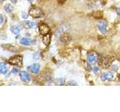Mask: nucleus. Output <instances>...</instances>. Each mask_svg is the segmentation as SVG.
<instances>
[{"instance_id": "f257e3e1", "label": "nucleus", "mask_w": 120, "mask_h": 112, "mask_svg": "<svg viewBox=\"0 0 120 112\" xmlns=\"http://www.w3.org/2000/svg\"><path fill=\"white\" fill-rule=\"evenodd\" d=\"M112 61H113V58L112 57H110V56H106V57H104L100 60L99 64L102 68L107 69L111 65Z\"/></svg>"}, {"instance_id": "f03ea898", "label": "nucleus", "mask_w": 120, "mask_h": 112, "mask_svg": "<svg viewBox=\"0 0 120 112\" xmlns=\"http://www.w3.org/2000/svg\"><path fill=\"white\" fill-rule=\"evenodd\" d=\"M8 63L12 65H15L17 66H22V56L20 55H15L8 60Z\"/></svg>"}, {"instance_id": "7ed1b4c3", "label": "nucleus", "mask_w": 120, "mask_h": 112, "mask_svg": "<svg viewBox=\"0 0 120 112\" xmlns=\"http://www.w3.org/2000/svg\"><path fill=\"white\" fill-rule=\"evenodd\" d=\"M29 15L33 18H40L43 16V12L41 11L40 8L37 7H32L31 9L29 10Z\"/></svg>"}, {"instance_id": "20e7f679", "label": "nucleus", "mask_w": 120, "mask_h": 112, "mask_svg": "<svg viewBox=\"0 0 120 112\" xmlns=\"http://www.w3.org/2000/svg\"><path fill=\"white\" fill-rule=\"evenodd\" d=\"M97 27L101 34H106L107 32V22L104 20H100L98 21Z\"/></svg>"}, {"instance_id": "39448f33", "label": "nucleus", "mask_w": 120, "mask_h": 112, "mask_svg": "<svg viewBox=\"0 0 120 112\" xmlns=\"http://www.w3.org/2000/svg\"><path fill=\"white\" fill-rule=\"evenodd\" d=\"M87 61L89 64L94 65L98 62V55L95 52H89L87 55Z\"/></svg>"}, {"instance_id": "423d86ee", "label": "nucleus", "mask_w": 120, "mask_h": 112, "mask_svg": "<svg viewBox=\"0 0 120 112\" xmlns=\"http://www.w3.org/2000/svg\"><path fill=\"white\" fill-rule=\"evenodd\" d=\"M38 28H39L40 33L42 35H47V34H48L49 32H50V28H49V26L47 24H45V23H41V24H40Z\"/></svg>"}, {"instance_id": "0eeeda50", "label": "nucleus", "mask_w": 120, "mask_h": 112, "mask_svg": "<svg viewBox=\"0 0 120 112\" xmlns=\"http://www.w3.org/2000/svg\"><path fill=\"white\" fill-rule=\"evenodd\" d=\"M20 79L23 82H26V83H28L31 80V77H30L29 74L26 72H24V71H22V72L20 73Z\"/></svg>"}, {"instance_id": "6e6552de", "label": "nucleus", "mask_w": 120, "mask_h": 112, "mask_svg": "<svg viewBox=\"0 0 120 112\" xmlns=\"http://www.w3.org/2000/svg\"><path fill=\"white\" fill-rule=\"evenodd\" d=\"M113 78V74L112 73H104L101 74V79L102 81H110Z\"/></svg>"}, {"instance_id": "1a4fd4ad", "label": "nucleus", "mask_w": 120, "mask_h": 112, "mask_svg": "<svg viewBox=\"0 0 120 112\" xmlns=\"http://www.w3.org/2000/svg\"><path fill=\"white\" fill-rule=\"evenodd\" d=\"M40 64L39 63H34V64L31 65L29 66V70H30L32 73L34 74H38L39 73V70H40Z\"/></svg>"}, {"instance_id": "9d476101", "label": "nucleus", "mask_w": 120, "mask_h": 112, "mask_svg": "<svg viewBox=\"0 0 120 112\" xmlns=\"http://www.w3.org/2000/svg\"><path fill=\"white\" fill-rule=\"evenodd\" d=\"M60 40H61V41L64 43H68L71 40V37L69 34L64 33L61 35V37H60Z\"/></svg>"}, {"instance_id": "9b49d317", "label": "nucleus", "mask_w": 120, "mask_h": 112, "mask_svg": "<svg viewBox=\"0 0 120 112\" xmlns=\"http://www.w3.org/2000/svg\"><path fill=\"white\" fill-rule=\"evenodd\" d=\"M2 47L5 48V49H7V50H8L10 52H17V49H18V48L17 46H15L14 45L10 44V43H8V44H3Z\"/></svg>"}, {"instance_id": "f8f14e48", "label": "nucleus", "mask_w": 120, "mask_h": 112, "mask_svg": "<svg viewBox=\"0 0 120 112\" xmlns=\"http://www.w3.org/2000/svg\"><path fill=\"white\" fill-rule=\"evenodd\" d=\"M8 71V66L6 63L2 62L0 63V73L6 74Z\"/></svg>"}, {"instance_id": "ddd939ff", "label": "nucleus", "mask_w": 120, "mask_h": 112, "mask_svg": "<svg viewBox=\"0 0 120 112\" xmlns=\"http://www.w3.org/2000/svg\"><path fill=\"white\" fill-rule=\"evenodd\" d=\"M42 41H43V43H44V45L48 46V45L50 43V41H51V35H50V34L48 33V34H47V35H43Z\"/></svg>"}, {"instance_id": "4468645a", "label": "nucleus", "mask_w": 120, "mask_h": 112, "mask_svg": "<svg viewBox=\"0 0 120 112\" xmlns=\"http://www.w3.org/2000/svg\"><path fill=\"white\" fill-rule=\"evenodd\" d=\"M37 24L35 22H30V21H25L24 23H23V26L24 28L26 29H29V28H35L36 27Z\"/></svg>"}, {"instance_id": "2eb2a0df", "label": "nucleus", "mask_w": 120, "mask_h": 112, "mask_svg": "<svg viewBox=\"0 0 120 112\" xmlns=\"http://www.w3.org/2000/svg\"><path fill=\"white\" fill-rule=\"evenodd\" d=\"M21 30V27L20 25H13L11 27V31L13 34H15V35H17V34L20 33Z\"/></svg>"}, {"instance_id": "dca6fc26", "label": "nucleus", "mask_w": 120, "mask_h": 112, "mask_svg": "<svg viewBox=\"0 0 120 112\" xmlns=\"http://www.w3.org/2000/svg\"><path fill=\"white\" fill-rule=\"evenodd\" d=\"M20 43L22 45H24V46H29L30 43H31V40L29 38H26V37H23L20 40Z\"/></svg>"}, {"instance_id": "f3484780", "label": "nucleus", "mask_w": 120, "mask_h": 112, "mask_svg": "<svg viewBox=\"0 0 120 112\" xmlns=\"http://www.w3.org/2000/svg\"><path fill=\"white\" fill-rule=\"evenodd\" d=\"M5 10L6 12L8 13H11L12 12L13 10H14V7L11 5V4H7V5L5 6Z\"/></svg>"}, {"instance_id": "a211bd4d", "label": "nucleus", "mask_w": 120, "mask_h": 112, "mask_svg": "<svg viewBox=\"0 0 120 112\" xmlns=\"http://www.w3.org/2000/svg\"><path fill=\"white\" fill-rule=\"evenodd\" d=\"M65 80L64 78H57L56 81H55V83L57 84V85H62L65 84Z\"/></svg>"}, {"instance_id": "6ab92c4d", "label": "nucleus", "mask_w": 120, "mask_h": 112, "mask_svg": "<svg viewBox=\"0 0 120 112\" xmlns=\"http://www.w3.org/2000/svg\"><path fill=\"white\" fill-rule=\"evenodd\" d=\"M92 71H93V73H95V74H98L99 73V67L98 66H94L93 68H92Z\"/></svg>"}, {"instance_id": "aec40b11", "label": "nucleus", "mask_w": 120, "mask_h": 112, "mask_svg": "<svg viewBox=\"0 0 120 112\" xmlns=\"http://www.w3.org/2000/svg\"><path fill=\"white\" fill-rule=\"evenodd\" d=\"M40 58V53L38 52H35V53H34L33 55V58L34 59H38Z\"/></svg>"}, {"instance_id": "412c9836", "label": "nucleus", "mask_w": 120, "mask_h": 112, "mask_svg": "<svg viewBox=\"0 0 120 112\" xmlns=\"http://www.w3.org/2000/svg\"><path fill=\"white\" fill-rule=\"evenodd\" d=\"M20 70L18 69V67H14V68L12 69V73H18Z\"/></svg>"}, {"instance_id": "4be33fe9", "label": "nucleus", "mask_w": 120, "mask_h": 112, "mask_svg": "<svg viewBox=\"0 0 120 112\" xmlns=\"http://www.w3.org/2000/svg\"><path fill=\"white\" fill-rule=\"evenodd\" d=\"M68 84L69 85H77V83L74 81H71L68 82Z\"/></svg>"}, {"instance_id": "5701e85b", "label": "nucleus", "mask_w": 120, "mask_h": 112, "mask_svg": "<svg viewBox=\"0 0 120 112\" xmlns=\"http://www.w3.org/2000/svg\"><path fill=\"white\" fill-rule=\"evenodd\" d=\"M22 18H23V19H26V18L28 17V14H26V13H22Z\"/></svg>"}, {"instance_id": "b1692460", "label": "nucleus", "mask_w": 120, "mask_h": 112, "mask_svg": "<svg viewBox=\"0 0 120 112\" xmlns=\"http://www.w3.org/2000/svg\"><path fill=\"white\" fill-rule=\"evenodd\" d=\"M2 22H3V17H2V15L0 14V24H2Z\"/></svg>"}, {"instance_id": "393cba45", "label": "nucleus", "mask_w": 120, "mask_h": 112, "mask_svg": "<svg viewBox=\"0 0 120 112\" xmlns=\"http://www.w3.org/2000/svg\"><path fill=\"white\" fill-rule=\"evenodd\" d=\"M116 13H117L119 15H120V7H117V8H116Z\"/></svg>"}, {"instance_id": "a878e982", "label": "nucleus", "mask_w": 120, "mask_h": 112, "mask_svg": "<svg viewBox=\"0 0 120 112\" xmlns=\"http://www.w3.org/2000/svg\"><path fill=\"white\" fill-rule=\"evenodd\" d=\"M11 1L12 2H14V3H16L17 2V0H11Z\"/></svg>"}, {"instance_id": "bb28decb", "label": "nucleus", "mask_w": 120, "mask_h": 112, "mask_svg": "<svg viewBox=\"0 0 120 112\" xmlns=\"http://www.w3.org/2000/svg\"><path fill=\"white\" fill-rule=\"evenodd\" d=\"M27 1H29V2H32V1H33V0H27Z\"/></svg>"}, {"instance_id": "cd10ccee", "label": "nucleus", "mask_w": 120, "mask_h": 112, "mask_svg": "<svg viewBox=\"0 0 120 112\" xmlns=\"http://www.w3.org/2000/svg\"><path fill=\"white\" fill-rule=\"evenodd\" d=\"M3 1H5V0H3Z\"/></svg>"}]
</instances>
